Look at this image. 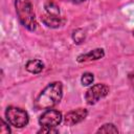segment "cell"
<instances>
[{"instance_id":"cell-7","label":"cell","mask_w":134,"mask_h":134,"mask_svg":"<svg viewBox=\"0 0 134 134\" xmlns=\"http://www.w3.org/2000/svg\"><path fill=\"white\" fill-rule=\"evenodd\" d=\"M105 55V51L103 48H95L93 50H90L87 53L84 54H80L76 59V61L79 63H83V62H89V61H96L99 60L102 58H104Z\"/></svg>"},{"instance_id":"cell-17","label":"cell","mask_w":134,"mask_h":134,"mask_svg":"<svg viewBox=\"0 0 134 134\" xmlns=\"http://www.w3.org/2000/svg\"><path fill=\"white\" fill-rule=\"evenodd\" d=\"M73 2H75V3H81V2H84V1H86V0H72Z\"/></svg>"},{"instance_id":"cell-5","label":"cell","mask_w":134,"mask_h":134,"mask_svg":"<svg viewBox=\"0 0 134 134\" xmlns=\"http://www.w3.org/2000/svg\"><path fill=\"white\" fill-rule=\"evenodd\" d=\"M62 119H63V116H62V113L60 111L53 110V109H47L40 116L39 124L41 125V127L55 128L57 126H59L61 124Z\"/></svg>"},{"instance_id":"cell-16","label":"cell","mask_w":134,"mask_h":134,"mask_svg":"<svg viewBox=\"0 0 134 134\" xmlns=\"http://www.w3.org/2000/svg\"><path fill=\"white\" fill-rule=\"evenodd\" d=\"M129 82H130V84L134 88V71H132L131 73H129Z\"/></svg>"},{"instance_id":"cell-8","label":"cell","mask_w":134,"mask_h":134,"mask_svg":"<svg viewBox=\"0 0 134 134\" xmlns=\"http://www.w3.org/2000/svg\"><path fill=\"white\" fill-rule=\"evenodd\" d=\"M42 22L50 28H58L63 24V20L61 19L60 16H53L50 14H45L41 17Z\"/></svg>"},{"instance_id":"cell-6","label":"cell","mask_w":134,"mask_h":134,"mask_svg":"<svg viewBox=\"0 0 134 134\" xmlns=\"http://www.w3.org/2000/svg\"><path fill=\"white\" fill-rule=\"evenodd\" d=\"M87 114H88V111L87 109H84V108H79V109L69 111L64 116V122L67 126H74L83 121L86 118Z\"/></svg>"},{"instance_id":"cell-9","label":"cell","mask_w":134,"mask_h":134,"mask_svg":"<svg viewBox=\"0 0 134 134\" xmlns=\"http://www.w3.org/2000/svg\"><path fill=\"white\" fill-rule=\"evenodd\" d=\"M25 68L28 72L30 73H34V74H37V73H40L43 69H44V63L40 60H29L26 65H25Z\"/></svg>"},{"instance_id":"cell-4","label":"cell","mask_w":134,"mask_h":134,"mask_svg":"<svg viewBox=\"0 0 134 134\" xmlns=\"http://www.w3.org/2000/svg\"><path fill=\"white\" fill-rule=\"evenodd\" d=\"M109 93V87L105 84H95L90 87L85 93V99L88 105L96 104L100 98L107 96Z\"/></svg>"},{"instance_id":"cell-13","label":"cell","mask_w":134,"mask_h":134,"mask_svg":"<svg viewBox=\"0 0 134 134\" xmlns=\"http://www.w3.org/2000/svg\"><path fill=\"white\" fill-rule=\"evenodd\" d=\"M93 80H94V76L92 73L85 72V73H83V75L81 77V83L83 86H89L93 83Z\"/></svg>"},{"instance_id":"cell-1","label":"cell","mask_w":134,"mask_h":134,"mask_svg":"<svg viewBox=\"0 0 134 134\" xmlns=\"http://www.w3.org/2000/svg\"><path fill=\"white\" fill-rule=\"evenodd\" d=\"M63 96V86L61 82H53L46 86L35 102L37 109H51L60 103Z\"/></svg>"},{"instance_id":"cell-2","label":"cell","mask_w":134,"mask_h":134,"mask_svg":"<svg viewBox=\"0 0 134 134\" xmlns=\"http://www.w3.org/2000/svg\"><path fill=\"white\" fill-rule=\"evenodd\" d=\"M15 8L20 23L30 31L37 28V21L30 0H15Z\"/></svg>"},{"instance_id":"cell-14","label":"cell","mask_w":134,"mask_h":134,"mask_svg":"<svg viewBox=\"0 0 134 134\" xmlns=\"http://www.w3.org/2000/svg\"><path fill=\"white\" fill-rule=\"evenodd\" d=\"M0 132L2 134H8V133H10V129L8 127V124H6L3 119H1V129H0Z\"/></svg>"},{"instance_id":"cell-15","label":"cell","mask_w":134,"mask_h":134,"mask_svg":"<svg viewBox=\"0 0 134 134\" xmlns=\"http://www.w3.org/2000/svg\"><path fill=\"white\" fill-rule=\"evenodd\" d=\"M59 131L51 127H42L41 130L38 131V133H58Z\"/></svg>"},{"instance_id":"cell-3","label":"cell","mask_w":134,"mask_h":134,"mask_svg":"<svg viewBox=\"0 0 134 134\" xmlns=\"http://www.w3.org/2000/svg\"><path fill=\"white\" fill-rule=\"evenodd\" d=\"M5 117L7 122L15 128H23L29 120L27 112L18 107H8L5 111Z\"/></svg>"},{"instance_id":"cell-10","label":"cell","mask_w":134,"mask_h":134,"mask_svg":"<svg viewBox=\"0 0 134 134\" xmlns=\"http://www.w3.org/2000/svg\"><path fill=\"white\" fill-rule=\"evenodd\" d=\"M45 9L47 14H50L53 16H60V7L53 1H48L45 4Z\"/></svg>"},{"instance_id":"cell-11","label":"cell","mask_w":134,"mask_h":134,"mask_svg":"<svg viewBox=\"0 0 134 134\" xmlns=\"http://www.w3.org/2000/svg\"><path fill=\"white\" fill-rule=\"evenodd\" d=\"M96 132L97 133H118V129L113 124H105Z\"/></svg>"},{"instance_id":"cell-18","label":"cell","mask_w":134,"mask_h":134,"mask_svg":"<svg viewBox=\"0 0 134 134\" xmlns=\"http://www.w3.org/2000/svg\"><path fill=\"white\" fill-rule=\"evenodd\" d=\"M133 36H134V31H133Z\"/></svg>"},{"instance_id":"cell-12","label":"cell","mask_w":134,"mask_h":134,"mask_svg":"<svg viewBox=\"0 0 134 134\" xmlns=\"http://www.w3.org/2000/svg\"><path fill=\"white\" fill-rule=\"evenodd\" d=\"M85 38H86V34L83 29H76L72 34V39L76 44H81L85 40Z\"/></svg>"}]
</instances>
